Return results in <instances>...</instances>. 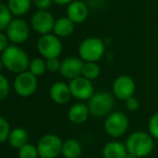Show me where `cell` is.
I'll use <instances>...</instances> for the list:
<instances>
[{
	"mask_svg": "<svg viewBox=\"0 0 158 158\" xmlns=\"http://www.w3.org/2000/svg\"><path fill=\"white\" fill-rule=\"evenodd\" d=\"M125 144L128 153L138 158H143L153 152L154 138L144 131H135L128 136Z\"/></svg>",
	"mask_w": 158,
	"mask_h": 158,
	"instance_id": "2",
	"label": "cell"
},
{
	"mask_svg": "<svg viewBox=\"0 0 158 158\" xmlns=\"http://www.w3.org/2000/svg\"><path fill=\"white\" fill-rule=\"evenodd\" d=\"M7 6L15 16H22L31 10V0H8Z\"/></svg>",
	"mask_w": 158,
	"mask_h": 158,
	"instance_id": "21",
	"label": "cell"
},
{
	"mask_svg": "<svg viewBox=\"0 0 158 158\" xmlns=\"http://www.w3.org/2000/svg\"><path fill=\"white\" fill-rule=\"evenodd\" d=\"M37 49L39 54L46 60L59 57L63 50L61 38H59L54 34L40 36L37 42Z\"/></svg>",
	"mask_w": 158,
	"mask_h": 158,
	"instance_id": "6",
	"label": "cell"
},
{
	"mask_svg": "<svg viewBox=\"0 0 158 158\" xmlns=\"http://www.w3.org/2000/svg\"><path fill=\"white\" fill-rule=\"evenodd\" d=\"M68 86L72 97L79 101H89L95 93L92 81L82 76L69 80Z\"/></svg>",
	"mask_w": 158,
	"mask_h": 158,
	"instance_id": "9",
	"label": "cell"
},
{
	"mask_svg": "<svg viewBox=\"0 0 158 158\" xmlns=\"http://www.w3.org/2000/svg\"><path fill=\"white\" fill-rule=\"evenodd\" d=\"M104 158H125L128 154L126 144L118 141L107 142L102 151Z\"/></svg>",
	"mask_w": 158,
	"mask_h": 158,
	"instance_id": "17",
	"label": "cell"
},
{
	"mask_svg": "<svg viewBox=\"0 0 158 158\" xmlns=\"http://www.w3.org/2000/svg\"><path fill=\"white\" fill-rule=\"evenodd\" d=\"M90 110H89L88 104L84 103H76L72 105L68 110L67 117L69 121H72L75 125H81L84 123L90 116Z\"/></svg>",
	"mask_w": 158,
	"mask_h": 158,
	"instance_id": "16",
	"label": "cell"
},
{
	"mask_svg": "<svg viewBox=\"0 0 158 158\" xmlns=\"http://www.w3.org/2000/svg\"><path fill=\"white\" fill-rule=\"evenodd\" d=\"M125 158H138V157H136V156H134V155H132V154L128 153V154H127V156H126Z\"/></svg>",
	"mask_w": 158,
	"mask_h": 158,
	"instance_id": "34",
	"label": "cell"
},
{
	"mask_svg": "<svg viewBox=\"0 0 158 158\" xmlns=\"http://www.w3.org/2000/svg\"><path fill=\"white\" fill-rule=\"evenodd\" d=\"M54 16L48 10H38L33 14L31 20V28L41 36L51 34L54 28Z\"/></svg>",
	"mask_w": 158,
	"mask_h": 158,
	"instance_id": "10",
	"label": "cell"
},
{
	"mask_svg": "<svg viewBox=\"0 0 158 158\" xmlns=\"http://www.w3.org/2000/svg\"><path fill=\"white\" fill-rule=\"evenodd\" d=\"M157 39H158V29H157Z\"/></svg>",
	"mask_w": 158,
	"mask_h": 158,
	"instance_id": "35",
	"label": "cell"
},
{
	"mask_svg": "<svg viewBox=\"0 0 158 158\" xmlns=\"http://www.w3.org/2000/svg\"><path fill=\"white\" fill-rule=\"evenodd\" d=\"M78 53L84 62H98L105 53V44L100 38L88 37L79 44Z\"/></svg>",
	"mask_w": 158,
	"mask_h": 158,
	"instance_id": "4",
	"label": "cell"
},
{
	"mask_svg": "<svg viewBox=\"0 0 158 158\" xmlns=\"http://www.w3.org/2000/svg\"><path fill=\"white\" fill-rule=\"evenodd\" d=\"M9 38L7 37V35H6L3 31H1L0 33V51L2 52V51H5L6 49L9 47Z\"/></svg>",
	"mask_w": 158,
	"mask_h": 158,
	"instance_id": "32",
	"label": "cell"
},
{
	"mask_svg": "<svg viewBox=\"0 0 158 158\" xmlns=\"http://www.w3.org/2000/svg\"><path fill=\"white\" fill-rule=\"evenodd\" d=\"M75 23L70 21L67 16H63L55 20L53 34L56 35L59 38H66L74 33Z\"/></svg>",
	"mask_w": 158,
	"mask_h": 158,
	"instance_id": "18",
	"label": "cell"
},
{
	"mask_svg": "<svg viewBox=\"0 0 158 158\" xmlns=\"http://www.w3.org/2000/svg\"><path fill=\"white\" fill-rule=\"evenodd\" d=\"M10 92V82L5 75H0V100L3 101Z\"/></svg>",
	"mask_w": 158,
	"mask_h": 158,
	"instance_id": "27",
	"label": "cell"
},
{
	"mask_svg": "<svg viewBox=\"0 0 158 158\" xmlns=\"http://www.w3.org/2000/svg\"><path fill=\"white\" fill-rule=\"evenodd\" d=\"M49 95L54 103L62 105V104H66L69 101L72 93H70L68 84L64 81H57L50 87Z\"/></svg>",
	"mask_w": 158,
	"mask_h": 158,
	"instance_id": "15",
	"label": "cell"
},
{
	"mask_svg": "<svg viewBox=\"0 0 158 158\" xmlns=\"http://www.w3.org/2000/svg\"><path fill=\"white\" fill-rule=\"evenodd\" d=\"M37 77L29 70L18 74L13 82V89L19 97L28 98L33 95L37 90Z\"/></svg>",
	"mask_w": 158,
	"mask_h": 158,
	"instance_id": "8",
	"label": "cell"
},
{
	"mask_svg": "<svg viewBox=\"0 0 158 158\" xmlns=\"http://www.w3.org/2000/svg\"><path fill=\"white\" fill-rule=\"evenodd\" d=\"M125 103H126V108H127L128 110H130V112H134V110H138L139 106H140V102H139V100L136 99L135 97L129 98L128 100H126Z\"/></svg>",
	"mask_w": 158,
	"mask_h": 158,
	"instance_id": "30",
	"label": "cell"
},
{
	"mask_svg": "<svg viewBox=\"0 0 158 158\" xmlns=\"http://www.w3.org/2000/svg\"><path fill=\"white\" fill-rule=\"evenodd\" d=\"M29 63L31 61L26 52L15 44L9 46L1 52V65L16 75L28 70Z\"/></svg>",
	"mask_w": 158,
	"mask_h": 158,
	"instance_id": "1",
	"label": "cell"
},
{
	"mask_svg": "<svg viewBox=\"0 0 158 158\" xmlns=\"http://www.w3.org/2000/svg\"><path fill=\"white\" fill-rule=\"evenodd\" d=\"M11 131L12 130L10 128V125L7 119L5 117H0V142L1 143L7 142Z\"/></svg>",
	"mask_w": 158,
	"mask_h": 158,
	"instance_id": "26",
	"label": "cell"
},
{
	"mask_svg": "<svg viewBox=\"0 0 158 158\" xmlns=\"http://www.w3.org/2000/svg\"><path fill=\"white\" fill-rule=\"evenodd\" d=\"M39 153H38L37 146L27 143L23 147L19 149V158H38Z\"/></svg>",
	"mask_w": 158,
	"mask_h": 158,
	"instance_id": "25",
	"label": "cell"
},
{
	"mask_svg": "<svg viewBox=\"0 0 158 158\" xmlns=\"http://www.w3.org/2000/svg\"><path fill=\"white\" fill-rule=\"evenodd\" d=\"M28 70L34 74L36 77L41 76L44 73L47 72V64H46V60L40 59V57H37V59H34L31 61L29 63V67Z\"/></svg>",
	"mask_w": 158,
	"mask_h": 158,
	"instance_id": "24",
	"label": "cell"
},
{
	"mask_svg": "<svg viewBox=\"0 0 158 158\" xmlns=\"http://www.w3.org/2000/svg\"><path fill=\"white\" fill-rule=\"evenodd\" d=\"M89 15V9L84 1L74 0L72 3L67 6L66 9V16L75 24H80L87 20Z\"/></svg>",
	"mask_w": 158,
	"mask_h": 158,
	"instance_id": "14",
	"label": "cell"
},
{
	"mask_svg": "<svg viewBox=\"0 0 158 158\" xmlns=\"http://www.w3.org/2000/svg\"><path fill=\"white\" fill-rule=\"evenodd\" d=\"M8 142L11 147L20 149L21 147L28 143V132L24 128H14L10 133Z\"/></svg>",
	"mask_w": 158,
	"mask_h": 158,
	"instance_id": "19",
	"label": "cell"
},
{
	"mask_svg": "<svg viewBox=\"0 0 158 158\" xmlns=\"http://www.w3.org/2000/svg\"><path fill=\"white\" fill-rule=\"evenodd\" d=\"M74 0H53V2L57 6H68L69 3H72Z\"/></svg>",
	"mask_w": 158,
	"mask_h": 158,
	"instance_id": "33",
	"label": "cell"
},
{
	"mask_svg": "<svg viewBox=\"0 0 158 158\" xmlns=\"http://www.w3.org/2000/svg\"><path fill=\"white\" fill-rule=\"evenodd\" d=\"M40 158H56L62 154L63 141L56 134H46L41 136L37 144Z\"/></svg>",
	"mask_w": 158,
	"mask_h": 158,
	"instance_id": "5",
	"label": "cell"
},
{
	"mask_svg": "<svg viewBox=\"0 0 158 158\" xmlns=\"http://www.w3.org/2000/svg\"><path fill=\"white\" fill-rule=\"evenodd\" d=\"M61 63H62V62H60L59 57H53V59L46 60L47 70H49V72H51V73L60 72V68H61Z\"/></svg>",
	"mask_w": 158,
	"mask_h": 158,
	"instance_id": "29",
	"label": "cell"
},
{
	"mask_svg": "<svg viewBox=\"0 0 158 158\" xmlns=\"http://www.w3.org/2000/svg\"><path fill=\"white\" fill-rule=\"evenodd\" d=\"M82 153L81 144L76 139H67L63 142L62 155L64 158H79Z\"/></svg>",
	"mask_w": 158,
	"mask_h": 158,
	"instance_id": "20",
	"label": "cell"
},
{
	"mask_svg": "<svg viewBox=\"0 0 158 158\" xmlns=\"http://www.w3.org/2000/svg\"><path fill=\"white\" fill-rule=\"evenodd\" d=\"M114 105V97L106 91L95 92L88 101V107L90 110V114L94 117H98V118L107 117L110 113H113Z\"/></svg>",
	"mask_w": 158,
	"mask_h": 158,
	"instance_id": "3",
	"label": "cell"
},
{
	"mask_svg": "<svg viewBox=\"0 0 158 158\" xmlns=\"http://www.w3.org/2000/svg\"><path fill=\"white\" fill-rule=\"evenodd\" d=\"M13 14H12L11 10L9 9L6 3H1L0 5V29L2 31H6L10 23L13 21Z\"/></svg>",
	"mask_w": 158,
	"mask_h": 158,
	"instance_id": "23",
	"label": "cell"
},
{
	"mask_svg": "<svg viewBox=\"0 0 158 158\" xmlns=\"http://www.w3.org/2000/svg\"><path fill=\"white\" fill-rule=\"evenodd\" d=\"M5 34L12 44H20L28 39L29 26L23 19H13L9 26L6 28Z\"/></svg>",
	"mask_w": 158,
	"mask_h": 158,
	"instance_id": "11",
	"label": "cell"
},
{
	"mask_svg": "<svg viewBox=\"0 0 158 158\" xmlns=\"http://www.w3.org/2000/svg\"><path fill=\"white\" fill-rule=\"evenodd\" d=\"M148 131H149V134H151L155 140H158V113L154 114L153 116L149 118Z\"/></svg>",
	"mask_w": 158,
	"mask_h": 158,
	"instance_id": "28",
	"label": "cell"
},
{
	"mask_svg": "<svg viewBox=\"0 0 158 158\" xmlns=\"http://www.w3.org/2000/svg\"><path fill=\"white\" fill-rule=\"evenodd\" d=\"M82 66H84V61L81 59H78L76 56H68L62 61L59 73L64 78L72 80L81 76Z\"/></svg>",
	"mask_w": 158,
	"mask_h": 158,
	"instance_id": "13",
	"label": "cell"
},
{
	"mask_svg": "<svg viewBox=\"0 0 158 158\" xmlns=\"http://www.w3.org/2000/svg\"><path fill=\"white\" fill-rule=\"evenodd\" d=\"M135 92V82L132 77L127 75L118 76L113 82V93L117 99L126 101L129 98L133 97Z\"/></svg>",
	"mask_w": 158,
	"mask_h": 158,
	"instance_id": "12",
	"label": "cell"
},
{
	"mask_svg": "<svg viewBox=\"0 0 158 158\" xmlns=\"http://www.w3.org/2000/svg\"><path fill=\"white\" fill-rule=\"evenodd\" d=\"M53 0H34V3L38 10H48Z\"/></svg>",
	"mask_w": 158,
	"mask_h": 158,
	"instance_id": "31",
	"label": "cell"
},
{
	"mask_svg": "<svg viewBox=\"0 0 158 158\" xmlns=\"http://www.w3.org/2000/svg\"><path fill=\"white\" fill-rule=\"evenodd\" d=\"M129 127V119L123 113L113 112L106 117L104 129L112 138H119L127 132Z\"/></svg>",
	"mask_w": 158,
	"mask_h": 158,
	"instance_id": "7",
	"label": "cell"
},
{
	"mask_svg": "<svg viewBox=\"0 0 158 158\" xmlns=\"http://www.w3.org/2000/svg\"><path fill=\"white\" fill-rule=\"evenodd\" d=\"M100 72H101V69H100V66L97 64V62H84L81 72L82 77L92 81L100 76Z\"/></svg>",
	"mask_w": 158,
	"mask_h": 158,
	"instance_id": "22",
	"label": "cell"
}]
</instances>
